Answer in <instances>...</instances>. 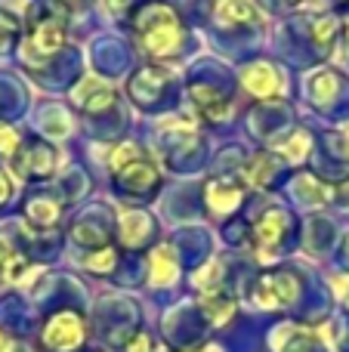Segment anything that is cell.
Listing matches in <instances>:
<instances>
[{
	"label": "cell",
	"instance_id": "5b68a950",
	"mask_svg": "<svg viewBox=\"0 0 349 352\" xmlns=\"http://www.w3.org/2000/svg\"><path fill=\"white\" fill-rule=\"evenodd\" d=\"M300 294V278L288 269H269L254 281V303L263 309H282L291 306Z\"/></svg>",
	"mask_w": 349,
	"mask_h": 352
},
{
	"label": "cell",
	"instance_id": "ac0fdd59",
	"mask_svg": "<svg viewBox=\"0 0 349 352\" xmlns=\"http://www.w3.org/2000/svg\"><path fill=\"white\" fill-rule=\"evenodd\" d=\"M19 34H22V19H16V16L0 10V53H3Z\"/></svg>",
	"mask_w": 349,
	"mask_h": 352
},
{
	"label": "cell",
	"instance_id": "83f0119b",
	"mask_svg": "<svg viewBox=\"0 0 349 352\" xmlns=\"http://www.w3.org/2000/svg\"><path fill=\"white\" fill-rule=\"evenodd\" d=\"M195 352H220L216 346H204V349H195Z\"/></svg>",
	"mask_w": 349,
	"mask_h": 352
},
{
	"label": "cell",
	"instance_id": "3957f363",
	"mask_svg": "<svg viewBox=\"0 0 349 352\" xmlns=\"http://www.w3.org/2000/svg\"><path fill=\"white\" fill-rule=\"evenodd\" d=\"M68 37V25L65 16L56 12L53 6H43V10L31 12L28 16V31H25V47H22V59L28 65H34V59H49L65 47Z\"/></svg>",
	"mask_w": 349,
	"mask_h": 352
},
{
	"label": "cell",
	"instance_id": "4fadbf2b",
	"mask_svg": "<svg viewBox=\"0 0 349 352\" xmlns=\"http://www.w3.org/2000/svg\"><path fill=\"white\" fill-rule=\"evenodd\" d=\"M25 223L31 229H53L59 223V204L47 195H31L25 201Z\"/></svg>",
	"mask_w": 349,
	"mask_h": 352
},
{
	"label": "cell",
	"instance_id": "6da1fadb",
	"mask_svg": "<svg viewBox=\"0 0 349 352\" xmlns=\"http://www.w3.org/2000/svg\"><path fill=\"white\" fill-rule=\"evenodd\" d=\"M133 34L139 47L148 56H158V59L177 56L185 41V28L179 22L177 10L164 0H148L133 12Z\"/></svg>",
	"mask_w": 349,
	"mask_h": 352
},
{
	"label": "cell",
	"instance_id": "8992f818",
	"mask_svg": "<svg viewBox=\"0 0 349 352\" xmlns=\"http://www.w3.org/2000/svg\"><path fill=\"white\" fill-rule=\"evenodd\" d=\"M12 161H16V173L22 176V179L41 182L56 173V167H59V152L43 140H28L16 148Z\"/></svg>",
	"mask_w": 349,
	"mask_h": 352
},
{
	"label": "cell",
	"instance_id": "d4e9b609",
	"mask_svg": "<svg viewBox=\"0 0 349 352\" xmlns=\"http://www.w3.org/2000/svg\"><path fill=\"white\" fill-rule=\"evenodd\" d=\"M127 3H130V0H105V6H109L111 12H121Z\"/></svg>",
	"mask_w": 349,
	"mask_h": 352
},
{
	"label": "cell",
	"instance_id": "ffe728a7",
	"mask_svg": "<svg viewBox=\"0 0 349 352\" xmlns=\"http://www.w3.org/2000/svg\"><path fill=\"white\" fill-rule=\"evenodd\" d=\"M282 152L288 155L291 161H300L303 155L309 152V133H306V130H297V133H294V140H291V142H284V146H282Z\"/></svg>",
	"mask_w": 349,
	"mask_h": 352
},
{
	"label": "cell",
	"instance_id": "2e32d148",
	"mask_svg": "<svg viewBox=\"0 0 349 352\" xmlns=\"http://www.w3.org/2000/svg\"><path fill=\"white\" fill-rule=\"evenodd\" d=\"M192 99H195L198 111H201L207 121H223L226 118V99L220 96L216 90H210V87H192Z\"/></svg>",
	"mask_w": 349,
	"mask_h": 352
},
{
	"label": "cell",
	"instance_id": "7a4b0ae2",
	"mask_svg": "<svg viewBox=\"0 0 349 352\" xmlns=\"http://www.w3.org/2000/svg\"><path fill=\"white\" fill-rule=\"evenodd\" d=\"M111 176H115V186L121 188V195H127V198L146 201L161 188L158 167L133 142H124V146L115 148V155H111Z\"/></svg>",
	"mask_w": 349,
	"mask_h": 352
},
{
	"label": "cell",
	"instance_id": "44dd1931",
	"mask_svg": "<svg viewBox=\"0 0 349 352\" xmlns=\"http://www.w3.org/2000/svg\"><path fill=\"white\" fill-rule=\"evenodd\" d=\"M22 146L19 133L10 127V124H0V155H16V148Z\"/></svg>",
	"mask_w": 349,
	"mask_h": 352
},
{
	"label": "cell",
	"instance_id": "f546056e",
	"mask_svg": "<svg viewBox=\"0 0 349 352\" xmlns=\"http://www.w3.org/2000/svg\"><path fill=\"white\" fill-rule=\"evenodd\" d=\"M346 136H349V127H346Z\"/></svg>",
	"mask_w": 349,
	"mask_h": 352
},
{
	"label": "cell",
	"instance_id": "5bb4252c",
	"mask_svg": "<svg viewBox=\"0 0 349 352\" xmlns=\"http://www.w3.org/2000/svg\"><path fill=\"white\" fill-rule=\"evenodd\" d=\"M179 275V263H177V254H173V248H167V244H161V248L152 250V269H148V278H152L155 287H167L173 285Z\"/></svg>",
	"mask_w": 349,
	"mask_h": 352
},
{
	"label": "cell",
	"instance_id": "7402d4cb",
	"mask_svg": "<svg viewBox=\"0 0 349 352\" xmlns=\"http://www.w3.org/2000/svg\"><path fill=\"white\" fill-rule=\"evenodd\" d=\"M124 352H152V337L139 331V334H136L133 340L127 343V349H124Z\"/></svg>",
	"mask_w": 349,
	"mask_h": 352
},
{
	"label": "cell",
	"instance_id": "8fae6325",
	"mask_svg": "<svg viewBox=\"0 0 349 352\" xmlns=\"http://www.w3.org/2000/svg\"><path fill=\"white\" fill-rule=\"evenodd\" d=\"M155 232V223L148 213L142 210H127L121 213V223H117V238H121L124 248H146L148 238Z\"/></svg>",
	"mask_w": 349,
	"mask_h": 352
},
{
	"label": "cell",
	"instance_id": "d6986e66",
	"mask_svg": "<svg viewBox=\"0 0 349 352\" xmlns=\"http://www.w3.org/2000/svg\"><path fill=\"white\" fill-rule=\"evenodd\" d=\"M84 266L90 269V272H111V269H115V250H111V248H99V254L87 256Z\"/></svg>",
	"mask_w": 349,
	"mask_h": 352
},
{
	"label": "cell",
	"instance_id": "52a82bcc",
	"mask_svg": "<svg viewBox=\"0 0 349 352\" xmlns=\"http://www.w3.org/2000/svg\"><path fill=\"white\" fill-rule=\"evenodd\" d=\"M241 80H245V87L257 99L278 96V90L284 87V78L275 72V65H269V62H254V65H247L245 72H241Z\"/></svg>",
	"mask_w": 349,
	"mask_h": 352
},
{
	"label": "cell",
	"instance_id": "4316f807",
	"mask_svg": "<svg viewBox=\"0 0 349 352\" xmlns=\"http://www.w3.org/2000/svg\"><path fill=\"white\" fill-rule=\"evenodd\" d=\"M6 352H28V349H25V346H12V343H10V349H6Z\"/></svg>",
	"mask_w": 349,
	"mask_h": 352
},
{
	"label": "cell",
	"instance_id": "e0dca14e",
	"mask_svg": "<svg viewBox=\"0 0 349 352\" xmlns=\"http://www.w3.org/2000/svg\"><path fill=\"white\" fill-rule=\"evenodd\" d=\"M19 272H25V260L12 250L6 238H0V285L3 281H19Z\"/></svg>",
	"mask_w": 349,
	"mask_h": 352
},
{
	"label": "cell",
	"instance_id": "603a6c76",
	"mask_svg": "<svg viewBox=\"0 0 349 352\" xmlns=\"http://www.w3.org/2000/svg\"><path fill=\"white\" fill-rule=\"evenodd\" d=\"M10 198H12V182H10V173L0 170V204H6Z\"/></svg>",
	"mask_w": 349,
	"mask_h": 352
},
{
	"label": "cell",
	"instance_id": "7c38bea8",
	"mask_svg": "<svg viewBox=\"0 0 349 352\" xmlns=\"http://www.w3.org/2000/svg\"><path fill=\"white\" fill-rule=\"evenodd\" d=\"M216 19L223 25H257L260 22V10L254 0H216Z\"/></svg>",
	"mask_w": 349,
	"mask_h": 352
},
{
	"label": "cell",
	"instance_id": "f1b7e54d",
	"mask_svg": "<svg viewBox=\"0 0 349 352\" xmlns=\"http://www.w3.org/2000/svg\"><path fill=\"white\" fill-rule=\"evenodd\" d=\"M284 3H288V6H297V3H303V0H284Z\"/></svg>",
	"mask_w": 349,
	"mask_h": 352
},
{
	"label": "cell",
	"instance_id": "9a60e30c",
	"mask_svg": "<svg viewBox=\"0 0 349 352\" xmlns=\"http://www.w3.org/2000/svg\"><path fill=\"white\" fill-rule=\"evenodd\" d=\"M201 309H204V318L220 328V324H226L229 318L235 316V300L226 297L220 287H207V291L201 294Z\"/></svg>",
	"mask_w": 349,
	"mask_h": 352
},
{
	"label": "cell",
	"instance_id": "484cf974",
	"mask_svg": "<svg viewBox=\"0 0 349 352\" xmlns=\"http://www.w3.org/2000/svg\"><path fill=\"white\" fill-rule=\"evenodd\" d=\"M6 349H10V340H6V334L0 331V352H6Z\"/></svg>",
	"mask_w": 349,
	"mask_h": 352
},
{
	"label": "cell",
	"instance_id": "9c48e42d",
	"mask_svg": "<svg viewBox=\"0 0 349 352\" xmlns=\"http://www.w3.org/2000/svg\"><path fill=\"white\" fill-rule=\"evenodd\" d=\"M284 238V213L282 210H269L254 223V248L263 256H272L278 248H282Z\"/></svg>",
	"mask_w": 349,
	"mask_h": 352
},
{
	"label": "cell",
	"instance_id": "ba28073f",
	"mask_svg": "<svg viewBox=\"0 0 349 352\" xmlns=\"http://www.w3.org/2000/svg\"><path fill=\"white\" fill-rule=\"evenodd\" d=\"M71 99H74V105L84 109V111H102L115 102V90H111L105 80L87 74V78L71 90Z\"/></svg>",
	"mask_w": 349,
	"mask_h": 352
},
{
	"label": "cell",
	"instance_id": "277c9868",
	"mask_svg": "<svg viewBox=\"0 0 349 352\" xmlns=\"http://www.w3.org/2000/svg\"><path fill=\"white\" fill-rule=\"evenodd\" d=\"M84 340H87V324L80 318V312L74 309L53 312L41 331V343L49 352H74L84 346Z\"/></svg>",
	"mask_w": 349,
	"mask_h": 352
},
{
	"label": "cell",
	"instance_id": "cb8c5ba5",
	"mask_svg": "<svg viewBox=\"0 0 349 352\" xmlns=\"http://www.w3.org/2000/svg\"><path fill=\"white\" fill-rule=\"evenodd\" d=\"M334 287H337V297L349 306V278H334Z\"/></svg>",
	"mask_w": 349,
	"mask_h": 352
},
{
	"label": "cell",
	"instance_id": "30bf717a",
	"mask_svg": "<svg viewBox=\"0 0 349 352\" xmlns=\"http://www.w3.org/2000/svg\"><path fill=\"white\" fill-rule=\"evenodd\" d=\"M241 198H245V188H241L235 179H210L207 188H204V201H207V207L216 213V217L232 213L235 207L241 204Z\"/></svg>",
	"mask_w": 349,
	"mask_h": 352
}]
</instances>
